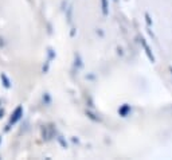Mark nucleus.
<instances>
[{"instance_id":"1","label":"nucleus","mask_w":172,"mask_h":160,"mask_svg":"<svg viewBox=\"0 0 172 160\" xmlns=\"http://www.w3.org/2000/svg\"><path fill=\"white\" fill-rule=\"evenodd\" d=\"M140 42H141V46L144 47V51H145V54H147V57L149 58V61L152 63H155L156 62V58H155V55H153V53H152V50H151V47L148 46V43L145 42V39L144 38H141L140 39Z\"/></svg>"},{"instance_id":"2","label":"nucleus","mask_w":172,"mask_h":160,"mask_svg":"<svg viewBox=\"0 0 172 160\" xmlns=\"http://www.w3.org/2000/svg\"><path fill=\"white\" fill-rule=\"evenodd\" d=\"M129 112H130V106L129 105H124L121 109H118V113H120L122 117H126Z\"/></svg>"},{"instance_id":"3","label":"nucleus","mask_w":172,"mask_h":160,"mask_svg":"<svg viewBox=\"0 0 172 160\" xmlns=\"http://www.w3.org/2000/svg\"><path fill=\"white\" fill-rule=\"evenodd\" d=\"M108 6H106V0H102V11H104V14L106 15L108 14V8H106Z\"/></svg>"},{"instance_id":"4","label":"nucleus","mask_w":172,"mask_h":160,"mask_svg":"<svg viewBox=\"0 0 172 160\" xmlns=\"http://www.w3.org/2000/svg\"><path fill=\"white\" fill-rule=\"evenodd\" d=\"M145 19H147L148 26H152V20H151V18H149V14H145Z\"/></svg>"},{"instance_id":"5","label":"nucleus","mask_w":172,"mask_h":160,"mask_svg":"<svg viewBox=\"0 0 172 160\" xmlns=\"http://www.w3.org/2000/svg\"><path fill=\"white\" fill-rule=\"evenodd\" d=\"M168 69H170V73H171V75H172V66H170Z\"/></svg>"}]
</instances>
